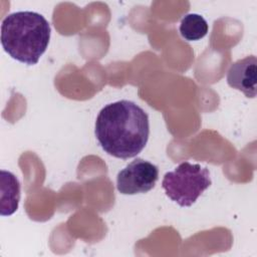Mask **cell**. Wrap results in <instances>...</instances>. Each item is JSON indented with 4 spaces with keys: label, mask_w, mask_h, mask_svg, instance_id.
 Returning a JSON list of instances; mask_svg holds the SVG:
<instances>
[{
    "label": "cell",
    "mask_w": 257,
    "mask_h": 257,
    "mask_svg": "<svg viewBox=\"0 0 257 257\" xmlns=\"http://www.w3.org/2000/svg\"><path fill=\"white\" fill-rule=\"evenodd\" d=\"M209 26L205 18L196 13L185 15L180 23L179 31L183 38L188 41H196L208 33Z\"/></svg>",
    "instance_id": "cell-7"
},
{
    "label": "cell",
    "mask_w": 257,
    "mask_h": 257,
    "mask_svg": "<svg viewBox=\"0 0 257 257\" xmlns=\"http://www.w3.org/2000/svg\"><path fill=\"white\" fill-rule=\"evenodd\" d=\"M159 179V169L149 161L137 158L116 176V189L123 195L151 191Z\"/></svg>",
    "instance_id": "cell-4"
},
{
    "label": "cell",
    "mask_w": 257,
    "mask_h": 257,
    "mask_svg": "<svg viewBox=\"0 0 257 257\" xmlns=\"http://www.w3.org/2000/svg\"><path fill=\"white\" fill-rule=\"evenodd\" d=\"M51 29L39 13L18 11L7 15L1 24V44L14 59L28 65L36 64L45 52Z\"/></svg>",
    "instance_id": "cell-2"
},
{
    "label": "cell",
    "mask_w": 257,
    "mask_h": 257,
    "mask_svg": "<svg viewBox=\"0 0 257 257\" xmlns=\"http://www.w3.org/2000/svg\"><path fill=\"white\" fill-rule=\"evenodd\" d=\"M94 134L108 155L122 160L134 158L148 143L149 115L133 101L121 99L111 102L100 109Z\"/></svg>",
    "instance_id": "cell-1"
},
{
    "label": "cell",
    "mask_w": 257,
    "mask_h": 257,
    "mask_svg": "<svg viewBox=\"0 0 257 257\" xmlns=\"http://www.w3.org/2000/svg\"><path fill=\"white\" fill-rule=\"evenodd\" d=\"M211 184L209 170L189 162H183L174 171L166 173L162 181L166 195L181 207L192 206Z\"/></svg>",
    "instance_id": "cell-3"
},
{
    "label": "cell",
    "mask_w": 257,
    "mask_h": 257,
    "mask_svg": "<svg viewBox=\"0 0 257 257\" xmlns=\"http://www.w3.org/2000/svg\"><path fill=\"white\" fill-rule=\"evenodd\" d=\"M20 183L11 172L1 171V215L13 214L19 204Z\"/></svg>",
    "instance_id": "cell-6"
},
{
    "label": "cell",
    "mask_w": 257,
    "mask_h": 257,
    "mask_svg": "<svg viewBox=\"0 0 257 257\" xmlns=\"http://www.w3.org/2000/svg\"><path fill=\"white\" fill-rule=\"evenodd\" d=\"M256 56H246L231 64L227 72V82L231 87L242 91L247 97L253 98L256 96Z\"/></svg>",
    "instance_id": "cell-5"
}]
</instances>
